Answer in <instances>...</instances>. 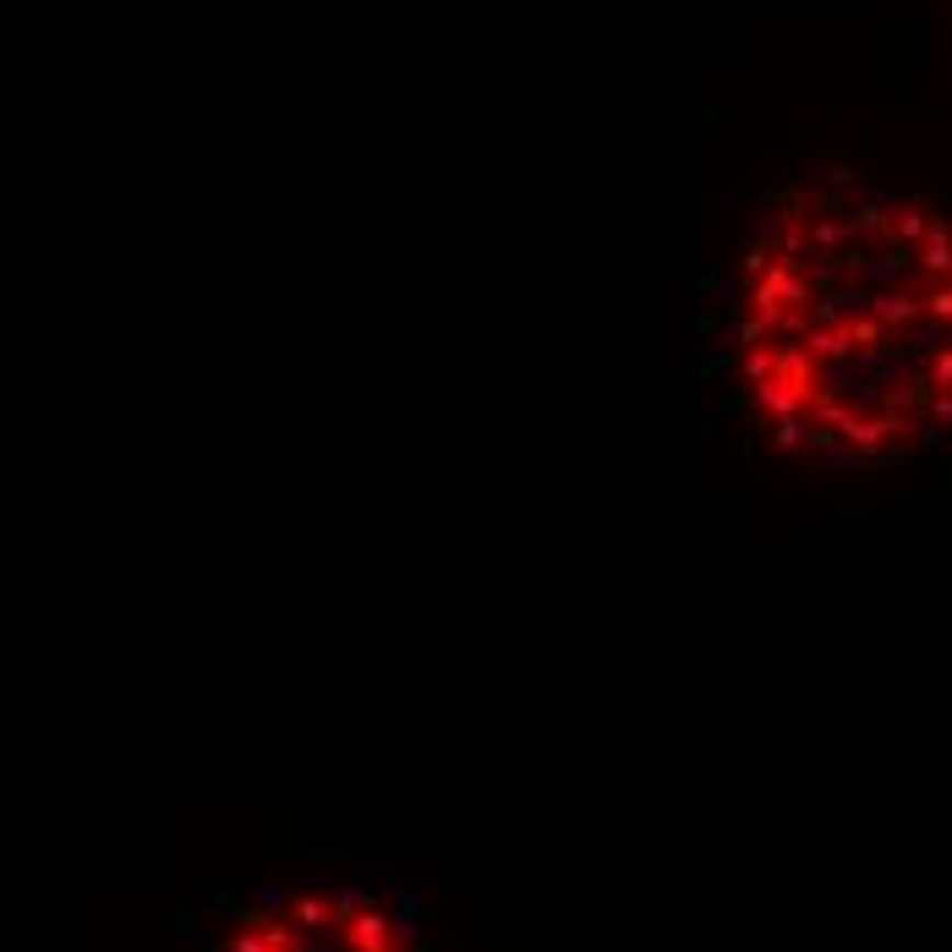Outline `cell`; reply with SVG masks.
Returning a JSON list of instances; mask_svg holds the SVG:
<instances>
[{
  "instance_id": "cell-1",
  "label": "cell",
  "mask_w": 952,
  "mask_h": 952,
  "mask_svg": "<svg viewBox=\"0 0 952 952\" xmlns=\"http://www.w3.org/2000/svg\"><path fill=\"white\" fill-rule=\"evenodd\" d=\"M706 384L794 466L952 450V208L854 170L778 186L723 269Z\"/></svg>"
},
{
  "instance_id": "cell-2",
  "label": "cell",
  "mask_w": 952,
  "mask_h": 952,
  "mask_svg": "<svg viewBox=\"0 0 952 952\" xmlns=\"http://www.w3.org/2000/svg\"><path fill=\"white\" fill-rule=\"evenodd\" d=\"M208 952H433V942L411 887L335 876L236 904Z\"/></svg>"
}]
</instances>
